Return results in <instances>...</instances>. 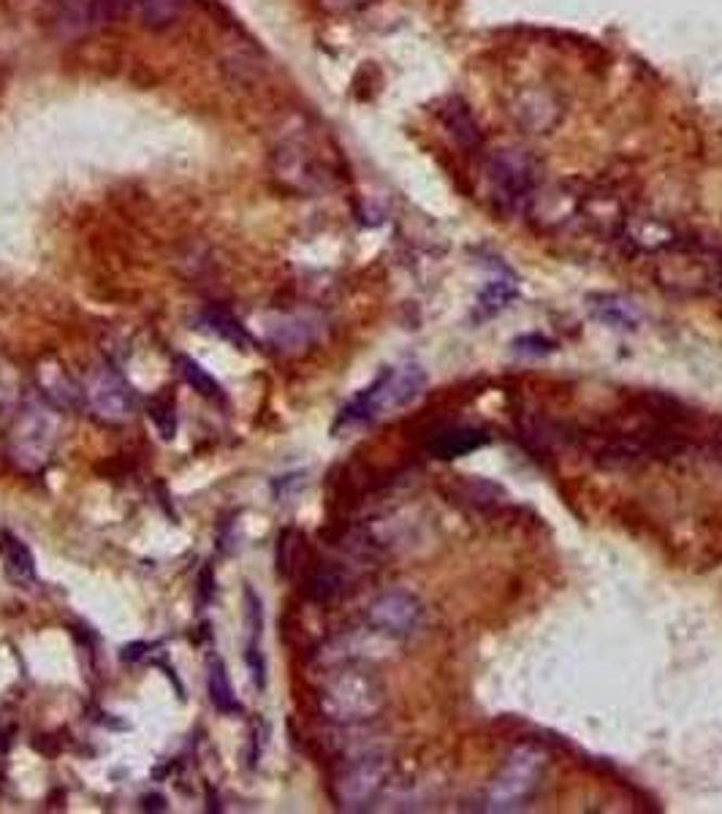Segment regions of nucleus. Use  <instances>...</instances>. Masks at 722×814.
I'll list each match as a JSON object with an SVG mask.
<instances>
[{
	"label": "nucleus",
	"mask_w": 722,
	"mask_h": 814,
	"mask_svg": "<svg viewBox=\"0 0 722 814\" xmlns=\"http://www.w3.org/2000/svg\"><path fill=\"white\" fill-rule=\"evenodd\" d=\"M369 3L372 0H318L320 9L329 11V14H353V11L367 9Z\"/></svg>",
	"instance_id": "nucleus-28"
},
{
	"label": "nucleus",
	"mask_w": 722,
	"mask_h": 814,
	"mask_svg": "<svg viewBox=\"0 0 722 814\" xmlns=\"http://www.w3.org/2000/svg\"><path fill=\"white\" fill-rule=\"evenodd\" d=\"M0 559H3L5 575L14 584H36V557H33L30 546L22 537L11 535L9 530H0Z\"/></svg>",
	"instance_id": "nucleus-14"
},
{
	"label": "nucleus",
	"mask_w": 722,
	"mask_h": 814,
	"mask_svg": "<svg viewBox=\"0 0 722 814\" xmlns=\"http://www.w3.org/2000/svg\"><path fill=\"white\" fill-rule=\"evenodd\" d=\"M590 309L600 323L611 326V329L633 331L641 320L638 307L619 293H595L590 298Z\"/></svg>",
	"instance_id": "nucleus-16"
},
{
	"label": "nucleus",
	"mask_w": 722,
	"mask_h": 814,
	"mask_svg": "<svg viewBox=\"0 0 722 814\" xmlns=\"http://www.w3.org/2000/svg\"><path fill=\"white\" fill-rule=\"evenodd\" d=\"M85 399L90 410L106 423H125L136 412V394L128 380L114 369H98L85 383Z\"/></svg>",
	"instance_id": "nucleus-8"
},
{
	"label": "nucleus",
	"mask_w": 722,
	"mask_h": 814,
	"mask_svg": "<svg viewBox=\"0 0 722 814\" xmlns=\"http://www.w3.org/2000/svg\"><path fill=\"white\" fill-rule=\"evenodd\" d=\"M440 119H443V125L448 128V133L454 136V141L459 147H465V150H478L481 147V125H478L476 114L470 112V106L461 98H448L443 103V109H440Z\"/></svg>",
	"instance_id": "nucleus-15"
},
{
	"label": "nucleus",
	"mask_w": 722,
	"mask_h": 814,
	"mask_svg": "<svg viewBox=\"0 0 722 814\" xmlns=\"http://www.w3.org/2000/svg\"><path fill=\"white\" fill-rule=\"evenodd\" d=\"M304 548H307L304 546V535L296 530V526H286V530L280 532V537H277L275 562H277V573H280L282 578H291V575L296 573L299 559H302Z\"/></svg>",
	"instance_id": "nucleus-23"
},
{
	"label": "nucleus",
	"mask_w": 722,
	"mask_h": 814,
	"mask_svg": "<svg viewBox=\"0 0 722 814\" xmlns=\"http://www.w3.org/2000/svg\"><path fill=\"white\" fill-rule=\"evenodd\" d=\"M212 595H215V575L210 568H204L199 575V600L210 602Z\"/></svg>",
	"instance_id": "nucleus-29"
},
{
	"label": "nucleus",
	"mask_w": 722,
	"mask_h": 814,
	"mask_svg": "<svg viewBox=\"0 0 722 814\" xmlns=\"http://www.w3.org/2000/svg\"><path fill=\"white\" fill-rule=\"evenodd\" d=\"M514 347L519 353H527V356H548L557 347V342L543 334H524L514 342Z\"/></svg>",
	"instance_id": "nucleus-27"
},
{
	"label": "nucleus",
	"mask_w": 722,
	"mask_h": 814,
	"mask_svg": "<svg viewBox=\"0 0 722 814\" xmlns=\"http://www.w3.org/2000/svg\"><path fill=\"white\" fill-rule=\"evenodd\" d=\"M423 385H427V374H423V369L418 364H402V367L383 369L380 378L369 389H364L356 399L342 407L334 421V432L364 427V423L375 421L383 412L410 405L421 394Z\"/></svg>",
	"instance_id": "nucleus-3"
},
{
	"label": "nucleus",
	"mask_w": 722,
	"mask_h": 814,
	"mask_svg": "<svg viewBox=\"0 0 722 814\" xmlns=\"http://www.w3.org/2000/svg\"><path fill=\"white\" fill-rule=\"evenodd\" d=\"M320 716L334 725H364L383 714L389 695L378 673L358 662L337 665L320 678L315 692Z\"/></svg>",
	"instance_id": "nucleus-1"
},
{
	"label": "nucleus",
	"mask_w": 722,
	"mask_h": 814,
	"mask_svg": "<svg viewBox=\"0 0 722 814\" xmlns=\"http://www.w3.org/2000/svg\"><path fill=\"white\" fill-rule=\"evenodd\" d=\"M516 293H519L516 291V282L499 277V280H492L486 288H483L481 296H478V309H483V315L499 313V309H505L510 302H514Z\"/></svg>",
	"instance_id": "nucleus-26"
},
{
	"label": "nucleus",
	"mask_w": 722,
	"mask_h": 814,
	"mask_svg": "<svg viewBox=\"0 0 722 814\" xmlns=\"http://www.w3.org/2000/svg\"><path fill=\"white\" fill-rule=\"evenodd\" d=\"M516 125L524 133H552L565 114V103L543 87H530L510 106Z\"/></svg>",
	"instance_id": "nucleus-10"
},
{
	"label": "nucleus",
	"mask_w": 722,
	"mask_h": 814,
	"mask_svg": "<svg viewBox=\"0 0 722 814\" xmlns=\"http://www.w3.org/2000/svg\"><path fill=\"white\" fill-rule=\"evenodd\" d=\"M421 600L405 589L383 592L367 606V624L385 638H410L421 627Z\"/></svg>",
	"instance_id": "nucleus-7"
},
{
	"label": "nucleus",
	"mask_w": 722,
	"mask_h": 814,
	"mask_svg": "<svg viewBox=\"0 0 722 814\" xmlns=\"http://www.w3.org/2000/svg\"><path fill=\"white\" fill-rule=\"evenodd\" d=\"M318 334V326L307 318H291L282 320V326H275L271 329V342L280 347H291V351H299V347H307L309 342L315 340Z\"/></svg>",
	"instance_id": "nucleus-24"
},
{
	"label": "nucleus",
	"mask_w": 722,
	"mask_h": 814,
	"mask_svg": "<svg viewBox=\"0 0 722 814\" xmlns=\"http://www.w3.org/2000/svg\"><path fill=\"white\" fill-rule=\"evenodd\" d=\"M489 432L483 427H470V423H456V427H443L429 434L427 454L432 459H459V456L476 454L478 448L489 445Z\"/></svg>",
	"instance_id": "nucleus-12"
},
{
	"label": "nucleus",
	"mask_w": 722,
	"mask_h": 814,
	"mask_svg": "<svg viewBox=\"0 0 722 814\" xmlns=\"http://www.w3.org/2000/svg\"><path fill=\"white\" fill-rule=\"evenodd\" d=\"M134 11L141 25L150 30H163L182 16L185 0H134Z\"/></svg>",
	"instance_id": "nucleus-21"
},
{
	"label": "nucleus",
	"mask_w": 722,
	"mask_h": 814,
	"mask_svg": "<svg viewBox=\"0 0 722 814\" xmlns=\"http://www.w3.org/2000/svg\"><path fill=\"white\" fill-rule=\"evenodd\" d=\"M454 497H461V503L472 505V508H494V505H503L508 499V492L503 486H497L494 481H483V478H470L459 475V481L454 483Z\"/></svg>",
	"instance_id": "nucleus-18"
},
{
	"label": "nucleus",
	"mask_w": 722,
	"mask_h": 814,
	"mask_svg": "<svg viewBox=\"0 0 722 814\" xmlns=\"http://www.w3.org/2000/svg\"><path fill=\"white\" fill-rule=\"evenodd\" d=\"M483 177L489 185V199L499 212H524L541 185V163L524 147H499L489 152Z\"/></svg>",
	"instance_id": "nucleus-4"
},
{
	"label": "nucleus",
	"mask_w": 722,
	"mask_h": 814,
	"mask_svg": "<svg viewBox=\"0 0 722 814\" xmlns=\"http://www.w3.org/2000/svg\"><path fill=\"white\" fill-rule=\"evenodd\" d=\"M206 695H210V703L215 705V711H220V714H242V703H239L237 692H233L231 687L226 662L217 654H212L210 662H206Z\"/></svg>",
	"instance_id": "nucleus-17"
},
{
	"label": "nucleus",
	"mask_w": 722,
	"mask_h": 814,
	"mask_svg": "<svg viewBox=\"0 0 722 814\" xmlns=\"http://www.w3.org/2000/svg\"><path fill=\"white\" fill-rule=\"evenodd\" d=\"M619 242H624L635 253L662 255L684 244V239L682 231L671 222L657 220V217L649 215H628L622 222V231H619Z\"/></svg>",
	"instance_id": "nucleus-9"
},
{
	"label": "nucleus",
	"mask_w": 722,
	"mask_h": 814,
	"mask_svg": "<svg viewBox=\"0 0 722 814\" xmlns=\"http://www.w3.org/2000/svg\"><path fill=\"white\" fill-rule=\"evenodd\" d=\"M177 367H179V374H182L185 383H188L193 391H199L204 399H212V402L226 399V394H223V385L217 383V380L212 378V374L206 372V369L201 367L195 358L177 356Z\"/></svg>",
	"instance_id": "nucleus-22"
},
{
	"label": "nucleus",
	"mask_w": 722,
	"mask_h": 814,
	"mask_svg": "<svg viewBox=\"0 0 722 814\" xmlns=\"http://www.w3.org/2000/svg\"><path fill=\"white\" fill-rule=\"evenodd\" d=\"M58 412L47 399H30L16 410L5 432V459L25 475H38L52 461L58 445Z\"/></svg>",
	"instance_id": "nucleus-2"
},
{
	"label": "nucleus",
	"mask_w": 722,
	"mask_h": 814,
	"mask_svg": "<svg viewBox=\"0 0 722 814\" xmlns=\"http://www.w3.org/2000/svg\"><path fill=\"white\" fill-rule=\"evenodd\" d=\"M244 629H248V644H244V662H248L250 678L258 689L266 687V660L261 651V635H264V606L255 595L253 586H244Z\"/></svg>",
	"instance_id": "nucleus-13"
},
{
	"label": "nucleus",
	"mask_w": 722,
	"mask_h": 814,
	"mask_svg": "<svg viewBox=\"0 0 722 814\" xmlns=\"http://www.w3.org/2000/svg\"><path fill=\"white\" fill-rule=\"evenodd\" d=\"M277 177L296 190H315L324 185L326 174L313 150L293 141V144H282L277 150Z\"/></svg>",
	"instance_id": "nucleus-11"
},
{
	"label": "nucleus",
	"mask_w": 722,
	"mask_h": 814,
	"mask_svg": "<svg viewBox=\"0 0 722 814\" xmlns=\"http://www.w3.org/2000/svg\"><path fill=\"white\" fill-rule=\"evenodd\" d=\"M347 575L342 573L340 568H318L313 570V575L307 578V597L313 602H320V606H326V602H334L340 600L342 595L347 592Z\"/></svg>",
	"instance_id": "nucleus-19"
},
{
	"label": "nucleus",
	"mask_w": 722,
	"mask_h": 814,
	"mask_svg": "<svg viewBox=\"0 0 722 814\" xmlns=\"http://www.w3.org/2000/svg\"><path fill=\"white\" fill-rule=\"evenodd\" d=\"M546 771V754L535 747H521L503 763L483 792L486 812H516L532 801Z\"/></svg>",
	"instance_id": "nucleus-5"
},
{
	"label": "nucleus",
	"mask_w": 722,
	"mask_h": 814,
	"mask_svg": "<svg viewBox=\"0 0 722 814\" xmlns=\"http://www.w3.org/2000/svg\"><path fill=\"white\" fill-rule=\"evenodd\" d=\"M391 763L389 754L383 752H367L353 758L340 768V774L331 781V798H334L340 812H367L372 803L383 796L385 785L391 779Z\"/></svg>",
	"instance_id": "nucleus-6"
},
{
	"label": "nucleus",
	"mask_w": 722,
	"mask_h": 814,
	"mask_svg": "<svg viewBox=\"0 0 722 814\" xmlns=\"http://www.w3.org/2000/svg\"><path fill=\"white\" fill-rule=\"evenodd\" d=\"M201 323L206 326V329L212 331V334H217L220 340L231 342V345L242 347V351H248L250 345H253V336L248 334V329H244L242 323H239L237 318H233L228 309L223 307H210L201 313Z\"/></svg>",
	"instance_id": "nucleus-20"
},
{
	"label": "nucleus",
	"mask_w": 722,
	"mask_h": 814,
	"mask_svg": "<svg viewBox=\"0 0 722 814\" xmlns=\"http://www.w3.org/2000/svg\"><path fill=\"white\" fill-rule=\"evenodd\" d=\"M147 416L152 418V423L157 427L163 440H172L177 434V402L168 391L152 396L150 405H147Z\"/></svg>",
	"instance_id": "nucleus-25"
},
{
	"label": "nucleus",
	"mask_w": 722,
	"mask_h": 814,
	"mask_svg": "<svg viewBox=\"0 0 722 814\" xmlns=\"http://www.w3.org/2000/svg\"><path fill=\"white\" fill-rule=\"evenodd\" d=\"M144 649H150V646H147V644H130V646H125V649H123V660H128V662L139 660V657L144 654Z\"/></svg>",
	"instance_id": "nucleus-30"
}]
</instances>
